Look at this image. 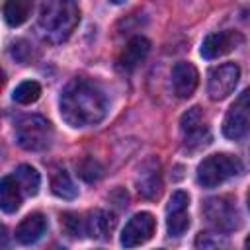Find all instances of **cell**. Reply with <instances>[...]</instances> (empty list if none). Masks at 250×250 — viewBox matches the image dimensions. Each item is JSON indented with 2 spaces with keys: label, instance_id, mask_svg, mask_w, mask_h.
Here are the masks:
<instances>
[{
  "label": "cell",
  "instance_id": "obj_1",
  "mask_svg": "<svg viewBox=\"0 0 250 250\" xmlns=\"http://www.w3.org/2000/svg\"><path fill=\"white\" fill-rule=\"evenodd\" d=\"M107 113L104 92L84 78L70 80L61 94V115L70 127H90Z\"/></svg>",
  "mask_w": 250,
  "mask_h": 250
},
{
  "label": "cell",
  "instance_id": "obj_2",
  "mask_svg": "<svg viewBox=\"0 0 250 250\" xmlns=\"http://www.w3.org/2000/svg\"><path fill=\"white\" fill-rule=\"evenodd\" d=\"M80 21V10L68 0H51L41 4L37 18V33L47 43H62L70 37Z\"/></svg>",
  "mask_w": 250,
  "mask_h": 250
},
{
  "label": "cell",
  "instance_id": "obj_3",
  "mask_svg": "<svg viewBox=\"0 0 250 250\" xmlns=\"http://www.w3.org/2000/svg\"><path fill=\"white\" fill-rule=\"evenodd\" d=\"M240 170H242V162L238 156H232L227 152L211 154L203 158L201 164L197 166V182L203 188H215L227 182L229 178L240 174Z\"/></svg>",
  "mask_w": 250,
  "mask_h": 250
},
{
  "label": "cell",
  "instance_id": "obj_4",
  "mask_svg": "<svg viewBox=\"0 0 250 250\" xmlns=\"http://www.w3.org/2000/svg\"><path fill=\"white\" fill-rule=\"evenodd\" d=\"M16 141L25 150H43L53 141V127L43 115H25L16 125Z\"/></svg>",
  "mask_w": 250,
  "mask_h": 250
},
{
  "label": "cell",
  "instance_id": "obj_5",
  "mask_svg": "<svg viewBox=\"0 0 250 250\" xmlns=\"http://www.w3.org/2000/svg\"><path fill=\"white\" fill-rule=\"evenodd\" d=\"M205 219L217 229V230H223V232H229V230H234L238 227V211H236V205L230 197L227 195H221V197H209L203 207H201Z\"/></svg>",
  "mask_w": 250,
  "mask_h": 250
},
{
  "label": "cell",
  "instance_id": "obj_6",
  "mask_svg": "<svg viewBox=\"0 0 250 250\" xmlns=\"http://www.w3.org/2000/svg\"><path fill=\"white\" fill-rule=\"evenodd\" d=\"M240 78V68L234 62H225L219 64L215 68H211L209 78H207V94L211 100L221 102L225 98H229Z\"/></svg>",
  "mask_w": 250,
  "mask_h": 250
},
{
  "label": "cell",
  "instance_id": "obj_7",
  "mask_svg": "<svg viewBox=\"0 0 250 250\" xmlns=\"http://www.w3.org/2000/svg\"><path fill=\"white\" fill-rule=\"evenodd\" d=\"M180 129H182L184 145L188 148H199L211 141V131H209V125L205 123L201 107L188 109L180 119Z\"/></svg>",
  "mask_w": 250,
  "mask_h": 250
},
{
  "label": "cell",
  "instance_id": "obj_8",
  "mask_svg": "<svg viewBox=\"0 0 250 250\" xmlns=\"http://www.w3.org/2000/svg\"><path fill=\"white\" fill-rule=\"evenodd\" d=\"M154 229H156V221L150 213L146 211H141V213H135L123 227V232H121V244L125 248H135V246H141L145 242H148L154 234Z\"/></svg>",
  "mask_w": 250,
  "mask_h": 250
},
{
  "label": "cell",
  "instance_id": "obj_9",
  "mask_svg": "<svg viewBox=\"0 0 250 250\" xmlns=\"http://www.w3.org/2000/svg\"><path fill=\"white\" fill-rule=\"evenodd\" d=\"M189 197L186 191H174L166 207V229L170 236H182L189 227Z\"/></svg>",
  "mask_w": 250,
  "mask_h": 250
},
{
  "label": "cell",
  "instance_id": "obj_10",
  "mask_svg": "<svg viewBox=\"0 0 250 250\" xmlns=\"http://www.w3.org/2000/svg\"><path fill=\"white\" fill-rule=\"evenodd\" d=\"M242 43V35L236 31H215L209 33L201 43V55L203 59H219L230 51H234Z\"/></svg>",
  "mask_w": 250,
  "mask_h": 250
},
{
  "label": "cell",
  "instance_id": "obj_11",
  "mask_svg": "<svg viewBox=\"0 0 250 250\" xmlns=\"http://www.w3.org/2000/svg\"><path fill=\"white\" fill-rule=\"evenodd\" d=\"M199 82V72L191 62L180 61L172 66V88L178 98H189Z\"/></svg>",
  "mask_w": 250,
  "mask_h": 250
},
{
  "label": "cell",
  "instance_id": "obj_12",
  "mask_svg": "<svg viewBox=\"0 0 250 250\" xmlns=\"http://www.w3.org/2000/svg\"><path fill=\"white\" fill-rule=\"evenodd\" d=\"M148 51H150L148 39H145L141 35L129 39L127 45H125V49L117 57V68L119 70H125V72L133 70L139 62H143V59L148 55Z\"/></svg>",
  "mask_w": 250,
  "mask_h": 250
},
{
  "label": "cell",
  "instance_id": "obj_13",
  "mask_svg": "<svg viewBox=\"0 0 250 250\" xmlns=\"http://www.w3.org/2000/svg\"><path fill=\"white\" fill-rule=\"evenodd\" d=\"M47 230V219L43 213H31L27 215L18 227H16V240L20 244H35Z\"/></svg>",
  "mask_w": 250,
  "mask_h": 250
},
{
  "label": "cell",
  "instance_id": "obj_14",
  "mask_svg": "<svg viewBox=\"0 0 250 250\" xmlns=\"http://www.w3.org/2000/svg\"><path fill=\"white\" fill-rule=\"evenodd\" d=\"M250 131V111L236 107L234 104L223 119V135L227 139H240Z\"/></svg>",
  "mask_w": 250,
  "mask_h": 250
},
{
  "label": "cell",
  "instance_id": "obj_15",
  "mask_svg": "<svg viewBox=\"0 0 250 250\" xmlns=\"http://www.w3.org/2000/svg\"><path fill=\"white\" fill-rule=\"evenodd\" d=\"M115 225V219L104 211V209H94L86 215L84 219V232L92 238H98V240H104L109 236L111 229Z\"/></svg>",
  "mask_w": 250,
  "mask_h": 250
},
{
  "label": "cell",
  "instance_id": "obj_16",
  "mask_svg": "<svg viewBox=\"0 0 250 250\" xmlns=\"http://www.w3.org/2000/svg\"><path fill=\"white\" fill-rule=\"evenodd\" d=\"M23 191L14 180V176H4L0 182V207L4 213H14L21 205Z\"/></svg>",
  "mask_w": 250,
  "mask_h": 250
},
{
  "label": "cell",
  "instance_id": "obj_17",
  "mask_svg": "<svg viewBox=\"0 0 250 250\" xmlns=\"http://www.w3.org/2000/svg\"><path fill=\"white\" fill-rule=\"evenodd\" d=\"M14 180L18 182V186L21 188L23 195H35L39 191V184H41V176L39 172L29 166V164H21L16 168V172L12 174Z\"/></svg>",
  "mask_w": 250,
  "mask_h": 250
},
{
  "label": "cell",
  "instance_id": "obj_18",
  "mask_svg": "<svg viewBox=\"0 0 250 250\" xmlns=\"http://www.w3.org/2000/svg\"><path fill=\"white\" fill-rule=\"evenodd\" d=\"M31 10H33V4L27 2V0H12V2H6L4 8H2L4 20H6V23L12 25V27L21 25V23L29 18Z\"/></svg>",
  "mask_w": 250,
  "mask_h": 250
},
{
  "label": "cell",
  "instance_id": "obj_19",
  "mask_svg": "<svg viewBox=\"0 0 250 250\" xmlns=\"http://www.w3.org/2000/svg\"><path fill=\"white\" fill-rule=\"evenodd\" d=\"M51 191L57 197L62 199H74L78 193V188L74 186L72 178L68 176L66 170H55V174L51 176Z\"/></svg>",
  "mask_w": 250,
  "mask_h": 250
},
{
  "label": "cell",
  "instance_id": "obj_20",
  "mask_svg": "<svg viewBox=\"0 0 250 250\" xmlns=\"http://www.w3.org/2000/svg\"><path fill=\"white\" fill-rule=\"evenodd\" d=\"M39 96H41V86H39V82H35V80H25V82L18 84L16 90H14V94H12L14 102L23 104V105L37 102Z\"/></svg>",
  "mask_w": 250,
  "mask_h": 250
},
{
  "label": "cell",
  "instance_id": "obj_21",
  "mask_svg": "<svg viewBox=\"0 0 250 250\" xmlns=\"http://www.w3.org/2000/svg\"><path fill=\"white\" fill-rule=\"evenodd\" d=\"M61 225L64 229L66 234L70 236H84V219L78 217L76 213H62L61 217Z\"/></svg>",
  "mask_w": 250,
  "mask_h": 250
},
{
  "label": "cell",
  "instance_id": "obj_22",
  "mask_svg": "<svg viewBox=\"0 0 250 250\" xmlns=\"http://www.w3.org/2000/svg\"><path fill=\"white\" fill-rule=\"evenodd\" d=\"M145 178L139 180V191L145 197H154L160 193V182H158V172H145Z\"/></svg>",
  "mask_w": 250,
  "mask_h": 250
},
{
  "label": "cell",
  "instance_id": "obj_23",
  "mask_svg": "<svg viewBox=\"0 0 250 250\" xmlns=\"http://www.w3.org/2000/svg\"><path fill=\"white\" fill-rule=\"evenodd\" d=\"M78 174L86 180V182H94L102 176V166L94 160V158H84L80 164H78Z\"/></svg>",
  "mask_w": 250,
  "mask_h": 250
},
{
  "label": "cell",
  "instance_id": "obj_24",
  "mask_svg": "<svg viewBox=\"0 0 250 250\" xmlns=\"http://www.w3.org/2000/svg\"><path fill=\"white\" fill-rule=\"evenodd\" d=\"M225 244V240L219 234L213 232H199L195 238V246L197 250H219Z\"/></svg>",
  "mask_w": 250,
  "mask_h": 250
},
{
  "label": "cell",
  "instance_id": "obj_25",
  "mask_svg": "<svg viewBox=\"0 0 250 250\" xmlns=\"http://www.w3.org/2000/svg\"><path fill=\"white\" fill-rule=\"evenodd\" d=\"M234 105H236V107H242V109H246V111H250V88H246V90L236 98Z\"/></svg>",
  "mask_w": 250,
  "mask_h": 250
},
{
  "label": "cell",
  "instance_id": "obj_26",
  "mask_svg": "<svg viewBox=\"0 0 250 250\" xmlns=\"http://www.w3.org/2000/svg\"><path fill=\"white\" fill-rule=\"evenodd\" d=\"M244 246H246V250H250V234L246 236V240H244Z\"/></svg>",
  "mask_w": 250,
  "mask_h": 250
},
{
  "label": "cell",
  "instance_id": "obj_27",
  "mask_svg": "<svg viewBox=\"0 0 250 250\" xmlns=\"http://www.w3.org/2000/svg\"><path fill=\"white\" fill-rule=\"evenodd\" d=\"M246 201H248V209H250V189H248V195H246Z\"/></svg>",
  "mask_w": 250,
  "mask_h": 250
}]
</instances>
